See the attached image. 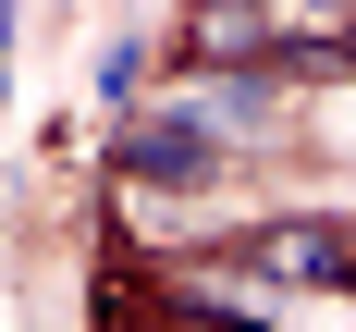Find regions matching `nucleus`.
I'll use <instances>...</instances> for the list:
<instances>
[{"label":"nucleus","instance_id":"2","mask_svg":"<svg viewBox=\"0 0 356 332\" xmlns=\"http://www.w3.org/2000/svg\"><path fill=\"white\" fill-rule=\"evenodd\" d=\"M234 271H258V283H332V295H356V221H258L246 246H234Z\"/></svg>","mask_w":356,"mask_h":332},{"label":"nucleus","instance_id":"3","mask_svg":"<svg viewBox=\"0 0 356 332\" xmlns=\"http://www.w3.org/2000/svg\"><path fill=\"white\" fill-rule=\"evenodd\" d=\"M147 86V37H111V62H99V99H136Z\"/></svg>","mask_w":356,"mask_h":332},{"label":"nucleus","instance_id":"1","mask_svg":"<svg viewBox=\"0 0 356 332\" xmlns=\"http://www.w3.org/2000/svg\"><path fill=\"white\" fill-rule=\"evenodd\" d=\"M111 173H123V184H160V197H197V184H221V123L197 99L136 111V123L111 136Z\"/></svg>","mask_w":356,"mask_h":332}]
</instances>
